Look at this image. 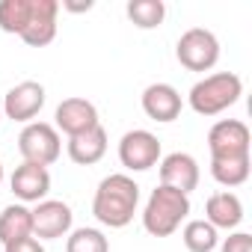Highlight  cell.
I'll list each match as a JSON object with an SVG mask.
<instances>
[{
	"label": "cell",
	"mask_w": 252,
	"mask_h": 252,
	"mask_svg": "<svg viewBox=\"0 0 252 252\" xmlns=\"http://www.w3.org/2000/svg\"><path fill=\"white\" fill-rule=\"evenodd\" d=\"M137 205H140L137 181L125 172H116V175H107L98 184L95 199H92V214L107 228H125L134 220Z\"/></svg>",
	"instance_id": "obj_1"
},
{
	"label": "cell",
	"mask_w": 252,
	"mask_h": 252,
	"mask_svg": "<svg viewBox=\"0 0 252 252\" xmlns=\"http://www.w3.org/2000/svg\"><path fill=\"white\" fill-rule=\"evenodd\" d=\"M190 214V196L172 190V187H158L152 190L146 211H143V225L155 237H169Z\"/></svg>",
	"instance_id": "obj_2"
},
{
	"label": "cell",
	"mask_w": 252,
	"mask_h": 252,
	"mask_svg": "<svg viewBox=\"0 0 252 252\" xmlns=\"http://www.w3.org/2000/svg\"><path fill=\"white\" fill-rule=\"evenodd\" d=\"M240 95H243V80L237 74H231V71H217V74L202 77L190 89L187 101L199 116H220L222 110L237 104Z\"/></svg>",
	"instance_id": "obj_3"
},
{
	"label": "cell",
	"mask_w": 252,
	"mask_h": 252,
	"mask_svg": "<svg viewBox=\"0 0 252 252\" xmlns=\"http://www.w3.org/2000/svg\"><path fill=\"white\" fill-rule=\"evenodd\" d=\"M18 152L24 158V163H36V166H51L60 152H63V140L60 131L48 122H30L18 137Z\"/></svg>",
	"instance_id": "obj_4"
},
{
	"label": "cell",
	"mask_w": 252,
	"mask_h": 252,
	"mask_svg": "<svg viewBox=\"0 0 252 252\" xmlns=\"http://www.w3.org/2000/svg\"><path fill=\"white\" fill-rule=\"evenodd\" d=\"M175 57L187 71H211L217 65V60H220V42H217V36L211 30L193 27L178 39Z\"/></svg>",
	"instance_id": "obj_5"
},
{
	"label": "cell",
	"mask_w": 252,
	"mask_h": 252,
	"mask_svg": "<svg viewBox=\"0 0 252 252\" xmlns=\"http://www.w3.org/2000/svg\"><path fill=\"white\" fill-rule=\"evenodd\" d=\"M119 160L131 172H146V169L158 166V160H160V140L143 128L128 131L119 143Z\"/></svg>",
	"instance_id": "obj_6"
},
{
	"label": "cell",
	"mask_w": 252,
	"mask_h": 252,
	"mask_svg": "<svg viewBox=\"0 0 252 252\" xmlns=\"http://www.w3.org/2000/svg\"><path fill=\"white\" fill-rule=\"evenodd\" d=\"M211 158H246L249 155V128L240 119H222L208 131Z\"/></svg>",
	"instance_id": "obj_7"
},
{
	"label": "cell",
	"mask_w": 252,
	"mask_h": 252,
	"mask_svg": "<svg viewBox=\"0 0 252 252\" xmlns=\"http://www.w3.org/2000/svg\"><path fill=\"white\" fill-rule=\"evenodd\" d=\"M30 214H33V237H39V240H57V237L68 234L71 222H74L71 208L60 199H45Z\"/></svg>",
	"instance_id": "obj_8"
},
{
	"label": "cell",
	"mask_w": 252,
	"mask_h": 252,
	"mask_svg": "<svg viewBox=\"0 0 252 252\" xmlns=\"http://www.w3.org/2000/svg\"><path fill=\"white\" fill-rule=\"evenodd\" d=\"M45 107V86L36 80H24L18 86H12L3 98V113L12 122H33L39 116V110Z\"/></svg>",
	"instance_id": "obj_9"
},
{
	"label": "cell",
	"mask_w": 252,
	"mask_h": 252,
	"mask_svg": "<svg viewBox=\"0 0 252 252\" xmlns=\"http://www.w3.org/2000/svg\"><path fill=\"white\" fill-rule=\"evenodd\" d=\"M57 12L60 3L57 0H33L30 6V21L21 30V39L30 48H45L57 39Z\"/></svg>",
	"instance_id": "obj_10"
},
{
	"label": "cell",
	"mask_w": 252,
	"mask_h": 252,
	"mask_svg": "<svg viewBox=\"0 0 252 252\" xmlns=\"http://www.w3.org/2000/svg\"><path fill=\"white\" fill-rule=\"evenodd\" d=\"M160 184L190 196L199 187V163L187 152H172L160 160Z\"/></svg>",
	"instance_id": "obj_11"
},
{
	"label": "cell",
	"mask_w": 252,
	"mask_h": 252,
	"mask_svg": "<svg viewBox=\"0 0 252 252\" xmlns=\"http://www.w3.org/2000/svg\"><path fill=\"white\" fill-rule=\"evenodd\" d=\"M54 119H57V128H60L63 134H68V137H77V134L95 128V125H101L95 104L86 101V98H65V101L57 107Z\"/></svg>",
	"instance_id": "obj_12"
},
{
	"label": "cell",
	"mask_w": 252,
	"mask_h": 252,
	"mask_svg": "<svg viewBox=\"0 0 252 252\" xmlns=\"http://www.w3.org/2000/svg\"><path fill=\"white\" fill-rule=\"evenodd\" d=\"M181 107H184L181 92L175 86H169V83H152L143 92V110L155 122H163V125L166 122H175L181 116Z\"/></svg>",
	"instance_id": "obj_13"
},
{
	"label": "cell",
	"mask_w": 252,
	"mask_h": 252,
	"mask_svg": "<svg viewBox=\"0 0 252 252\" xmlns=\"http://www.w3.org/2000/svg\"><path fill=\"white\" fill-rule=\"evenodd\" d=\"M9 184H12V193L21 202H36L39 205V202H45V196L51 190V172L45 166H36V163H21L12 172Z\"/></svg>",
	"instance_id": "obj_14"
},
{
	"label": "cell",
	"mask_w": 252,
	"mask_h": 252,
	"mask_svg": "<svg viewBox=\"0 0 252 252\" xmlns=\"http://www.w3.org/2000/svg\"><path fill=\"white\" fill-rule=\"evenodd\" d=\"M104 155H107V131L101 125H95V128H89L77 137H68V158L77 166H92Z\"/></svg>",
	"instance_id": "obj_15"
},
{
	"label": "cell",
	"mask_w": 252,
	"mask_h": 252,
	"mask_svg": "<svg viewBox=\"0 0 252 252\" xmlns=\"http://www.w3.org/2000/svg\"><path fill=\"white\" fill-rule=\"evenodd\" d=\"M205 220H208L217 231H220V228L231 231V228H237L240 220H243V202H240L234 193H228V190L214 193V196L208 199V205H205Z\"/></svg>",
	"instance_id": "obj_16"
},
{
	"label": "cell",
	"mask_w": 252,
	"mask_h": 252,
	"mask_svg": "<svg viewBox=\"0 0 252 252\" xmlns=\"http://www.w3.org/2000/svg\"><path fill=\"white\" fill-rule=\"evenodd\" d=\"M33 237V214L27 205H9L0 214V243L9 246L15 240Z\"/></svg>",
	"instance_id": "obj_17"
},
{
	"label": "cell",
	"mask_w": 252,
	"mask_h": 252,
	"mask_svg": "<svg viewBox=\"0 0 252 252\" xmlns=\"http://www.w3.org/2000/svg\"><path fill=\"white\" fill-rule=\"evenodd\" d=\"M211 175L222 187H240L249 178V155L246 158H211Z\"/></svg>",
	"instance_id": "obj_18"
},
{
	"label": "cell",
	"mask_w": 252,
	"mask_h": 252,
	"mask_svg": "<svg viewBox=\"0 0 252 252\" xmlns=\"http://www.w3.org/2000/svg\"><path fill=\"white\" fill-rule=\"evenodd\" d=\"M181 237H184V246L190 252H214L220 246V234L208 220H190L184 225Z\"/></svg>",
	"instance_id": "obj_19"
},
{
	"label": "cell",
	"mask_w": 252,
	"mask_h": 252,
	"mask_svg": "<svg viewBox=\"0 0 252 252\" xmlns=\"http://www.w3.org/2000/svg\"><path fill=\"white\" fill-rule=\"evenodd\" d=\"M125 12H128V18H131L134 27H140V30H155V27H160L163 18H166L163 0H131Z\"/></svg>",
	"instance_id": "obj_20"
},
{
	"label": "cell",
	"mask_w": 252,
	"mask_h": 252,
	"mask_svg": "<svg viewBox=\"0 0 252 252\" xmlns=\"http://www.w3.org/2000/svg\"><path fill=\"white\" fill-rule=\"evenodd\" d=\"M30 6L33 0H0V30L21 36V30L30 21Z\"/></svg>",
	"instance_id": "obj_21"
},
{
	"label": "cell",
	"mask_w": 252,
	"mask_h": 252,
	"mask_svg": "<svg viewBox=\"0 0 252 252\" xmlns=\"http://www.w3.org/2000/svg\"><path fill=\"white\" fill-rule=\"evenodd\" d=\"M65 252H110V240L98 228H77L71 231Z\"/></svg>",
	"instance_id": "obj_22"
},
{
	"label": "cell",
	"mask_w": 252,
	"mask_h": 252,
	"mask_svg": "<svg viewBox=\"0 0 252 252\" xmlns=\"http://www.w3.org/2000/svg\"><path fill=\"white\" fill-rule=\"evenodd\" d=\"M222 252H252V234L234 231L222 240Z\"/></svg>",
	"instance_id": "obj_23"
},
{
	"label": "cell",
	"mask_w": 252,
	"mask_h": 252,
	"mask_svg": "<svg viewBox=\"0 0 252 252\" xmlns=\"http://www.w3.org/2000/svg\"><path fill=\"white\" fill-rule=\"evenodd\" d=\"M6 252H45V246L36 240V237H24V240H15L6 246Z\"/></svg>",
	"instance_id": "obj_24"
},
{
	"label": "cell",
	"mask_w": 252,
	"mask_h": 252,
	"mask_svg": "<svg viewBox=\"0 0 252 252\" xmlns=\"http://www.w3.org/2000/svg\"><path fill=\"white\" fill-rule=\"evenodd\" d=\"M63 9H68V12H89L92 9V0H86V3H71V0H63Z\"/></svg>",
	"instance_id": "obj_25"
},
{
	"label": "cell",
	"mask_w": 252,
	"mask_h": 252,
	"mask_svg": "<svg viewBox=\"0 0 252 252\" xmlns=\"http://www.w3.org/2000/svg\"><path fill=\"white\" fill-rule=\"evenodd\" d=\"M0 184H3V163H0Z\"/></svg>",
	"instance_id": "obj_26"
}]
</instances>
